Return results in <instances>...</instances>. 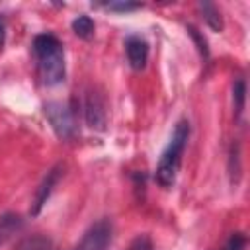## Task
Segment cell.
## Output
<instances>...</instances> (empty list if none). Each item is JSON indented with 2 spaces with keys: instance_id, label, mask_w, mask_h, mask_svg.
<instances>
[{
  "instance_id": "1",
  "label": "cell",
  "mask_w": 250,
  "mask_h": 250,
  "mask_svg": "<svg viewBox=\"0 0 250 250\" xmlns=\"http://www.w3.org/2000/svg\"><path fill=\"white\" fill-rule=\"evenodd\" d=\"M33 53L37 59L39 78L45 86H57L64 80V49L53 33H39L33 37Z\"/></svg>"
},
{
  "instance_id": "2",
  "label": "cell",
  "mask_w": 250,
  "mask_h": 250,
  "mask_svg": "<svg viewBox=\"0 0 250 250\" xmlns=\"http://www.w3.org/2000/svg\"><path fill=\"white\" fill-rule=\"evenodd\" d=\"M188 139H189V121L180 119L174 127V133H172V139H170L168 146L162 150L160 160L156 164V182L162 188H172L174 186L180 164H182V154H184V148L188 145Z\"/></svg>"
},
{
  "instance_id": "3",
  "label": "cell",
  "mask_w": 250,
  "mask_h": 250,
  "mask_svg": "<svg viewBox=\"0 0 250 250\" xmlns=\"http://www.w3.org/2000/svg\"><path fill=\"white\" fill-rule=\"evenodd\" d=\"M45 115L61 139H72L76 135V121H74V111L66 102H47L45 104Z\"/></svg>"
},
{
  "instance_id": "4",
  "label": "cell",
  "mask_w": 250,
  "mask_h": 250,
  "mask_svg": "<svg viewBox=\"0 0 250 250\" xmlns=\"http://www.w3.org/2000/svg\"><path fill=\"white\" fill-rule=\"evenodd\" d=\"M84 119L92 131H105L107 127V104L100 88H88L84 96Z\"/></svg>"
},
{
  "instance_id": "5",
  "label": "cell",
  "mask_w": 250,
  "mask_h": 250,
  "mask_svg": "<svg viewBox=\"0 0 250 250\" xmlns=\"http://www.w3.org/2000/svg\"><path fill=\"white\" fill-rule=\"evenodd\" d=\"M113 227L109 219H100L88 227L82 238L76 242L74 250H107L111 244Z\"/></svg>"
},
{
  "instance_id": "6",
  "label": "cell",
  "mask_w": 250,
  "mask_h": 250,
  "mask_svg": "<svg viewBox=\"0 0 250 250\" xmlns=\"http://www.w3.org/2000/svg\"><path fill=\"white\" fill-rule=\"evenodd\" d=\"M62 170H64V166H62V164H55V166L45 174V178L41 180V184H39V188H37V191H35V197H33L31 209H29V213H31V215H39V211L43 209V205H45V203H47V199L51 197V193H53V189H55L57 182L61 180Z\"/></svg>"
},
{
  "instance_id": "7",
  "label": "cell",
  "mask_w": 250,
  "mask_h": 250,
  "mask_svg": "<svg viewBox=\"0 0 250 250\" xmlns=\"http://www.w3.org/2000/svg\"><path fill=\"white\" fill-rule=\"evenodd\" d=\"M125 53L127 61L133 70H143L148 61V43L141 35H129L125 39Z\"/></svg>"
},
{
  "instance_id": "8",
  "label": "cell",
  "mask_w": 250,
  "mask_h": 250,
  "mask_svg": "<svg viewBox=\"0 0 250 250\" xmlns=\"http://www.w3.org/2000/svg\"><path fill=\"white\" fill-rule=\"evenodd\" d=\"M23 229V219L18 213H4L0 215V246L12 240Z\"/></svg>"
},
{
  "instance_id": "9",
  "label": "cell",
  "mask_w": 250,
  "mask_h": 250,
  "mask_svg": "<svg viewBox=\"0 0 250 250\" xmlns=\"http://www.w3.org/2000/svg\"><path fill=\"white\" fill-rule=\"evenodd\" d=\"M14 250H59L53 238L45 234H29L16 242Z\"/></svg>"
},
{
  "instance_id": "10",
  "label": "cell",
  "mask_w": 250,
  "mask_h": 250,
  "mask_svg": "<svg viewBox=\"0 0 250 250\" xmlns=\"http://www.w3.org/2000/svg\"><path fill=\"white\" fill-rule=\"evenodd\" d=\"M197 8H199V12H201L203 21H205L213 31H221V29H223V18H221V12H219V8H217L215 4H211V2H199Z\"/></svg>"
},
{
  "instance_id": "11",
  "label": "cell",
  "mask_w": 250,
  "mask_h": 250,
  "mask_svg": "<svg viewBox=\"0 0 250 250\" xmlns=\"http://www.w3.org/2000/svg\"><path fill=\"white\" fill-rule=\"evenodd\" d=\"M232 104H234L236 117H240L242 111H244V104H246V82H244V78H238L232 84Z\"/></svg>"
},
{
  "instance_id": "12",
  "label": "cell",
  "mask_w": 250,
  "mask_h": 250,
  "mask_svg": "<svg viewBox=\"0 0 250 250\" xmlns=\"http://www.w3.org/2000/svg\"><path fill=\"white\" fill-rule=\"evenodd\" d=\"M72 31L80 37V39H90L94 35V20L90 16H78L72 21Z\"/></svg>"
},
{
  "instance_id": "13",
  "label": "cell",
  "mask_w": 250,
  "mask_h": 250,
  "mask_svg": "<svg viewBox=\"0 0 250 250\" xmlns=\"http://www.w3.org/2000/svg\"><path fill=\"white\" fill-rule=\"evenodd\" d=\"M186 29H188V33H189V37L193 39V43H195V47H197V51H199V55L207 61L209 59V47H207V41H205V37L199 33V29L195 27V25H186Z\"/></svg>"
},
{
  "instance_id": "14",
  "label": "cell",
  "mask_w": 250,
  "mask_h": 250,
  "mask_svg": "<svg viewBox=\"0 0 250 250\" xmlns=\"http://www.w3.org/2000/svg\"><path fill=\"white\" fill-rule=\"evenodd\" d=\"M125 250H154V246H152V240L148 234H137Z\"/></svg>"
},
{
  "instance_id": "15",
  "label": "cell",
  "mask_w": 250,
  "mask_h": 250,
  "mask_svg": "<svg viewBox=\"0 0 250 250\" xmlns=\"http://www.w3.org/2000/svg\"><path fill=\"white\" fill-rule=\"evenodd\" d=\"M104 8L113 10V12H133V10H139L141 4H137V2H107V4H104Z\"/></svg>"
},
{
  "instance_id": "16",
  "label": "cell",
  "mask_w": 250,
  "mask_h": 250,
  "mask_svg": "<svg viewBox=\"0 0 250 250\" xmlns=\"http://www.w3.org/2000/svg\"><path fill=\"white\" fill-rule=\"evenodd\" d=\"M244 244H246V238H244V234H240V232H234V234L229 238V242H227L225 250H244Z\"/></svg>"
},
{
  "instance_id": "17",
  "label": "cell",
  "mask_w": 250,
  "mask_h": 250,
  "mask_svg": "<svg viewBox=\"0 0 250 250\" xmlns=\"http://www.w3.org/2000/svg\"><path fill=\"white\" fill-rule=\"evenodd\" d=\"M4 39H6V31H4V23L0 21V51L4 47Z\"/></svg>"
}]
</instances>
